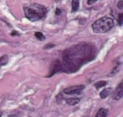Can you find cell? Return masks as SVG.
I'll list each match as a JSON object with an SVG mask.
<instances>
[{"label": "cell", "mask_w": 123, "mask_h": 117, "mask_svg": "<svg viewBox=\"0 0 123 117\" xmlns=\"http://www.w3.org/2000/svg\"><path fill=\"white\" fill-rule=\"evenodd\" d=\"M96 55V48L90 44L82 43L66 49L62 55L61 70L75 72L85 63L92 61Z\"/></svg>", "instance_id": "obj_1"}, {"label": "cell", "mask_w": 123, "mask_h": 117, "mask_svg": "<svg viewBox=\"0 0 123 117\" xmlns=\"http://www.w3.org/2000/svg\"><path fill=\"white\" fill-rule=\"evenodd\" d=\"M24 13L27 19L35 22L44 18L47 14V7L43 5L32 3L24 7Z\"/></svg>", "instance_id": "obj_2"}, {"label": "cell", "mask_w": 123, "mask_h": 117, "mask_svg": "<svg viewBox=\"0 0 123 117\" xmlns=\"http://www.w3.org/2000/svg\"><path fill=\"white\" fill-rule=\"evenodd\" d=\"M114 25L115 21L112 17H103L94 22L91 28L95 33L102 34V33H106V32L110 31L114 27Z\"/></svg>", "instance_id": "obj_3"}, {"label": "cell", "mask_w": 123, "mask_h": 117, "mask_svg": "<svg viewBox=\"0 0 123 117\" xmlns=\"http://www.w3.org/2000/svg\"><path fill=\"white\" fill-rule=\"evenodd\" d=\"M84 89H85L84 85H74V86L65 88L63 92L68 95H79L84 91Z\"/></svg>", "instance_id": "obj_4"}, {"label": "cell", "mask_w": 123, "mask_h": 117, "mask_svg": "<svg viewBox=\"0 0 123 117\" xmlns=\"http://www.w3.org/2000/svg\"><path fill=\"white\" fill-rule=\"evenodd\" d=\"M122 95H123V83H122V82H120L119 85L116 87L115 91H113V93H112V98H113L115 101H119L122 98Z\"/></svg>", "instance_id": "obj_5"}, {"label": "cell", "mask_w": 123, "mask_h": 117, "mask_svg": "<svg viewBox=\"0 0 123 117\" xmlns=\"http://www.w3.org/2000/svg\"><path fill=\"white\" fill-rule=\"evenodd\" d=\"M111 93V88H104V90L100 92V98L101 99H105Z\"/></svg>", "instance_id": "obj_6"}, {"label": "cell", "mask_w": 123, "mask_h": 117, "mask_svg": "<svg viewBox=\"0 0 123 117\" xmlns=\"http://www.w3.org/2000/svg\"><path fill=\"white\" fill-rule=\"evenodd\" d=\"M109 111L105 108H100L98 110V112L97 113V114L95 115V117H107L108 116Z\"/></svg>", "instance_id": "obj_7"}, {"label": "cell", "mask_w": 123, "mask_h": 117, "mask_svg": "<svg viewBox=\"0 0 123 117\" xmlns=\"http://www.w3.org/2000/svg\"><path fill=\"white\" fill-rule=\"evenodd\" d=\"M80 102L79 98H68L66 100V103L68 105H77Z\"/></svg>", "instance_id": "obj_8"}, {"label": "cell", "mask_w": 123, "mask_h": 117, "mask_svg": "<svg viewBox=\"0 0 123 117\" xmlns=\"http://www.w3.org/2000/svg\"><path fill=\"white\" fill-rule=\"evenodd\" d=\"M8 62V56L7 55H4V56L0 57V68L2 66L6 65Z\"/></svg>", "instance_id": "obj_9"}, {"label": "cell", "mask_w": 123, "mask_h": 117, "mask_svg": "<svg viewBox=\"0 0 123 117\" xmlns=\"http://www.w3.org/2000/svg\"><path fill=\"white\" fill-rule=\"evenodd\" d=\"M79 7V2L78 0H73L71 3V7H72V12H76Z\"/></svg>", "instance_id": "obj_10"}, {"label": "cell", "mask_w": 123, "mask_h": 117, "mask_svg": "<svg viewBox=\"0 0 123 117\" xmlns=\"http://www.w3.org/2000/svg\"><path fill=\"white\" fill-rule=\"evenodd\" d=\"M107 84L106 82L104 81H101V82H98L97 83H95V87L97 88V89H99V88H102V87H104Z\"/></svg>", "instance_id": "obj_11"}, {"label": "cell", "mask_w": 123, "mask_h": 117, "mask_svg": "<svg viewBox=\"0 0 123 117\" xmlns=\"http://www.w3.org/2000/svg\"><path fill=\"white\" fill-rule=\"evenodd\" d=\"M35 36H36V38H37V39H39V40H44L45 39L44 35L42 34L41 32H36Z\"/></svg>", "instance_id": "obj_12"}, {"label": "cell", "mask_w": 123, "mask_h": 117, "mask_svg": "<svg viewBox=\"0 0 123 117\" xmlns=\"http://www.w3.org/2000/svg\"><path fill=\"white\" fill-rule=\"evenodd\" d=\"M122 17H123V14H119V18H118L119 26H122Z\"/></svg>", "instance_id": "obj_13"}, {"label": "cell", "mask_w": 123, "mask_h": 117, "mask_svg": "<svg viewBox=\"0 0 123 117\" xmlns=\"http://www.w3.org/2000/svg\"><path fill=\"white\" fill-rule=\"evenodd\" d=\"M123 1H119V3H118V7H119V9H122L123 8Z\"/></svg>", "instance_id": "obj_14"}, {"label": "cell", "mask_w": 123, "mask_h": 117, "mask_svg": "<svg viewBox=\"0 0 123 117\" xmlns=\"http://www.w3.org/2000/svg\"><path fill=\"white\" fill-rule=\"evenodd\" d=\"M52 47H54V44H51V43H49L48 46H45L44 48H52Z\"/></svg>", "instance_id": "obj_15"}, {"label": "cell", "mask_w": 123, "mask_h": 117, "mask_svg": "<svg viewBox=\"0 0 123 117\" xmlns=\"http://www.w3.org/2000/svg\"><path fill=\"white\" fill-rule=\"evenodd\" d=\"M94 3V1H88V5H91Z\"/></svg>", "instance_id": "obj_16"}, {"label": "cell", "mask_w": 123, "mask_h": 117, "mask_svg": "<svg viewBox=\"0 0 123 117\" xmlns=\"http://www.w3.org/2000/svg\"><path fill=\"white\" fill-rule=\"evenodd\" d=\"M59 12H60V11H59V9H57V12H56V14H57V15H58V14H59Z\"/></svg>", "instance_id": "obj_17"}, {"label": "cell", "mask_w": 123, "mask_h": 117, "mask_svg": "<svg viewBox=\"0 0 123 117\" xmlns=\"http://www.w3.org/2000/svg\"><path fill=\"white\" fill-rule=\"evenodd\" d=\"M1 115H2V113H0V117H1Z\"/></svg>", "instance_id": "obj_18"}]
</instances>
